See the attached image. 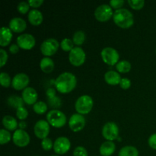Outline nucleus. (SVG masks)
Segmentation results:
<instances>
[{"label":"nucleus","instance_id":"obj_3","mask_svg":"<svg viewBox=\"0 0 156 156\" xmlns=\"http://www.w3.org/2000/svg\"><path fill=\"white\" fill-rule=\"evenodd\" d=\"M93 105H94V101L92 98L88 94H84L80 96L76 100L75 108L77 114L85 115L91 112L93 108Z\"/></svg>","mask_w":156,"mask_h":156},{"label":"nucleus","instance_id":"obj_29","mask_svg":"<svg viewBox=\"0 0 156 156\" xmlns=\"http://www.w3.org/2000/svg\"><path fill=\"white\" fill-rule=\"evenodd\" d=\"M60 47L63 51L71 52L72 50L74 48V43L73 40L69 38H64L60 43Z\"/></svg>","mask_w":156,"mask_h":156},{"label":"nucleus","instance_id":"obj_5","mask_svg":"<svg viewBox=\"0 0 156 156\" xmlns=\"http://www.w3.org/2000/svg\"><path fill=\"white\" fill-rule=\"evenodd\" d=\"M59 47L60 44L57 40L55 38H48L41 44L40 49L43 55H44L46 57H50L58 51Z\"/></svg>","mask_w":156,"mask_h":156},{"label":"nucleus","instance_id":"obj_44","mask_svg":"<svg viewBox=\"0 0 156 156\" xmlns=\"http://www.w3.org/2000/svg\"><path fill=\"white\" fill-rule=\"evenodd\" d=\"M27 124L24 120H21V121L18 123V127H19V129H24H24L27 128Z\"/></svg>","mask_w":156,"mask_h":156},{"label":"nucleus","instance_id":"obj_7","mask_svg":"<svg viewBox=\"0 0 156 156\" xmlns=\"http://www.w3.org/2000/svg\"><path fill=\"white\" fill-rule=\"evenodd\" d=\"M86 59V54L83 49L80 47H76L69 52V60L74 66H81L83 65Z\"/></svg>","mask_w":156,"mask_h":156},{"label":"nucleus","instance_id":"obj_31","mask_svg":"<svg viewBox=\"0 0 156 156\" xmlns=\"http://www.w3.org/2000/svg\"><path fill=\"white\" fill-rule=\"evenodd\" d=\"M12 79H11L10 76H9L8 73H1L0 74V83H1V85L3 87V88H9L12 85Z\"/></svg>","mask_w":156,"mask_h":156},{"label":"nucleus","instance_id":"obj_45","mask_svg":"<svg viewBox=\"0 0 156 156\" xmlns=\"http://www.w3.org/2000/svg\"><path fill=\"white\" fill-rule=\"evenodd\" d=\"M117 140H118L119 142H120L121 141V138H120V137H118V138H117Z\"/></svg>","mask_w":156,"mask_h":156},{"label":"nucleus","instance_id":"obj_17","mask_svg":"<svg viewBox=\"0 0 156 156\" xmlns=\"http://www.w3.org/2000/svg\"><path fill=\"white\" fill-rule=\"evenodd\" d=\"M9 27L12 32L15 33H22L27 28V23L25 20L23 19L22 18H12L9 21Z\"/></svg>","mask_w":156,"mask_h":156},{"label":"nucleus","instance_id":"obj_43","mask_svg":"<svg viewBox=\"0 0 156 156\" xmlns=\"http://www.w3.org/2000/svg\"><path fill=\"white\" fill-rule=\"evenodd\" d=\"M20 50V47L18 44H12V45L9 47V52H10L12 54H16L18 53Z\"/></svg>","mask_w":156,"mask_h":156},{"label":"nucleus","instance_id":"obj_4","mask_svg":"<svg viewBox=\"0 0 156 156\" xmlns=\"http://www.w3.org/2000/svg\"><path fill=\"white\" fill-rule=\"evenodd\" d=\"M47 121L53 127L61 128L66 123V116L59 110H51L47 114Z\"/></svg>","mask_w":156,"mask_h":156},{"label":"nucleus","instance_id":"obj_34","mask_svg":"<svg viewBox=\"0 0 156 156\" xmlns=\"http://www.w3.org/2000/svg\"><path fill=\"white\" fill-rule=\"evenodd\" d=\"M16 116L21 121L24 120L28 117V111L24 107H21L16 110Z\"/></svg>","mask_w":156,"mask_h":156},{"label":"nucleus","instance_id":"obj_30","mask_svg":"<svg viewBox=\"0 0 156 156\" xmlns=\"http://www.w3.org/2000/svg\"><path fill=\"white\" fill-rule=\"evenodd\" d=\"M12 140V134L9 130L5 129H2L0 130V144L5 145L9 143Z\"/></svg>","mask_w":156,"mask_h":156},{"label":"nucleus","instance_id":"obj_41","mask_svg":"<svg viewBox=\"0 0 156 156\" xmlns=\"http://www.w3.org/2000/svg\"><path fill=\"white\" fill-rule=\"evenodd\" d=\"M148 143H149V147L156 150V133L152 134L149 136V140H148Z\"/></svg>","mask_w":156,"mask_h":156},{"label":"nucleus","instance_id":"obj_46","mask_svg":"<svg viewBox=\"0 0 156 156\" xmlns=\"http://www.w3.org/2000/svg\"><path fill=\"white\" fill-rule=\"evenodd\" d=\"M50 156H59V155H50Z\"/></svg>","mask_w":156,"mask_h":156},{"label":"nucleus","instance_id":"obj_12","mask_svg":"<svg viewBox=\"0 0 156 156\" xmlns=\"http://www.w3.org/2000/svg\"><path fill=\"white\" fill-rule=\"evenodd\" d=\"M71 148V143L67 137H58L53 144V150L58 155H64L69 151Z\"/></svg>","mask_w":156,"mask_h":156},{"label":"nucleus","instance_id":"obj_36","mask_svg":"<svg viewBox=\"0 0 156 156\" xmlns=\"http://www.w3.org/2000/svg\"><path fill=\"white\" fill-rule=\"evenodd\" d=\"M73 156H88V151L83 146H77L73 151Z\"/></svg>","mask_w":156,"mask_h":156},{"label":"nucleus","instance_id":"obj_32","mask_svg":"<svg viewBox=\"0 0 156 156\" xmlns=\"http://www.w3.org/2000/svg\"><path fill=\"white\" fill-rule=\"evenodd\" d=\"M128 5L134 10H140L144 7V0H128Z\"/></svg>","mask_w":156,"mask_h":156},{"label":"nucleus","instance_id":"obj_42","mask_svg":"<svg viewBox=\"0 0 156 156\" xmlns=\"http://www.w3.org/2000/svg\"><path fill=\"white\" fill-rule=\"evenodd\" d=\"M46 94H47L48 100H51L56 98V89L53 88H49L46 91Z\"/></svg>","mask_w":156,"mask_h":156},{"label":"nucleus","instance_id":"obj_8","mask_svg":"<svg viewBox=\"0 0 156 156\" xmlns=\"http://www.w3.org/2000/svg\"><path fill=\"white\" fill-rule=\"evenodd\" d=\"M119 127L114 122H108L102 127L101 133L104 138L108 141H114L119 137Z\"/></svg>","mask_w":156,"mask_h":156},{"label":"nucleus","instance_id":"obj_47","mask_svg":"<svg viewBox=\"0 0 156 156\" xmlns=\"http://www.w3.org/2000/svg\"><path fill=\"white\" fill-rule=\"evenodd\" d=\"M155 53H156V49H155Z\"/></svg>","mask_w":156,"mask_h":156},{"label":"nucleus","instance_id":"obj_33","mask_svg":"<svg viewBox=\"0 0 156 156\" xmlns=\"http://www.w3.org/2000/svg\"><path fill=\"white\" fill-rule=\"evenodd\" d=\"M30 6L28 2H21L18 3V6H17V10L22 15H25L27 12H30Z\"/></svg>","mask_w":156,"mask_h":156},{"label":"nucleus","instance_id":"obj_37","mask_svg":"<svg viewBox=\"0 0 156 156\" xmlns=\"http://www.w3.org/2000/svg\"><path fill=\"white\" fill-rule=\"evenodd\" d=\"M125 1L124 0H111L110 1L109 5H111V7L112 9H115L116 10H118V9H123V6L124 5Z\"/></svg>","mask_w":156,"mask_h":156},{"label":"nucleus","instance_id":"obj_16","mask_svg":"<svg viewBox=\"0 0 156 156\" xmlns=\"http://www.w3.org/2000/svg\"><path fill=\"white\" fill-rule=\"evenodd\" d=\"M21 98L26 105H34L37 102L38 94L34 88L32 87H27L23 90L21 93Z\"/></svg>","mask_w":156,"mask_h":156},{"label":"nucleus","instance_id":"obj_14","mask_svg":"<svg viewBox=\"0 0 156 156\" xmlns=\"http://www.w3.org/2000/svg\"><path fill=\"white\" fill-rule=\"evenodd\" d=\"M17 44L19 47L24 50H30L33 48L36 44L34 37L30 34H22L17 37Z\"/></svg>","mask_w":156,"mask_h":156},{"label":"nucleus","instance_id":"obj_20","mask_svg":"<svg viewBox=\"0 0 156 156\" xmlns=\"http://www.w3.org/2000/svg\"><path fill=\"white\" fill-rule=\"evenodd\" d=\"M122 78L120 74L117 71L110 70L105 74V80L108 85H120Z\"/></svg>","mask_w":156,"mask_h":156},{"label":"nucleus","instance_id":"obj_1","mask_svg":"<svg viewBox=\"0 0 156 156\" xmlns=\"http://www.w3.org/2000/svg\"><path fill=\"white\" fill-rule=\"evenodd\" d=\"M77 79L73 73L69 72L62 73L55 81L56 89L61 94H68L76 88Z\"/></svg>","mask_w":156,"mask_h":156},{"label":"nucleus","instance_id":"obj_18","mask_svg":"<svg viewBox=\"0 0 156 156\" xmlns=\"http://www.w3.org/2000/svg\"><path fill=\"white\" fill-rule=\"evenodd\" d=\"M28 21L33 26H39L44 21L42 12L38 9H31L27 15Z\"/></svg>","mask_w":156,"mask_h":156},{"label":"nucleus","instance_id":"obj_25","mask_svg":"<svg viewBox=\"0 0 156 156\" xmlns=\"http://www.w3.org/2000/svg\"><path fill=\"white\" fill-rule=\"evenodd\" d=\"M118 156H139V151L133 146H123L119 152Z\"/></svg>","mask_w":156,"mask_h":156},{"label":"nucleus","instance_id":"obj_2","mask_svg":"<svg viewBox=\"0 0 156 156\" xmlns=\"http://www.w3.org/2000/svg\"><path fill=\"white\" fill-rule=\"evenodd\" d=\"M113 20L116 25L123 29L129 28L134 24V18L132 12L123 8L114 12Z\"/></svg>","mask_w":156,"mask_h":156},{"label":"nucleus","instance_id":"obj_24","mask_svg":"<svg viewBox=\"0 0 156 156\" xmlns=\"http://www.w3.org/2000/svg\"><path fill=\"white\" fill-rule=\"evenodd\" d=\"M8 105L10 107H12L14 108H18L24 107V101H23L22 98L19 97L18 95H11L7 99Z\"/></svg>","mask_w":156,"mask_h":156},{"label":"nucleus","instance_id":"obj_26","mask_svg":"<svg viewBox=\"0 0 156 156\" xmlns=\"http://www.w3.org/2000/svg\"><path fill=\"white\" fill-rule=\"evenodd\" d=\"M131 63L127 60H120L116 65V69L119 73H127L131 70Z\"/></svg>","mask_w":156,"mask_h":156},{"label":"nucleus","instance_id":"obj_39","mask_svg":"<svg viewBox=\"0 0 156 156\" xmlns=\"http://www.w3.org/2000/svg\"><path fill=\"white\" fill-rule=\"evenodd\" d=\"M119 85H120V88H123V89H128V88H130L131 86V81L129 80L128 78H122L121 81H120V83Z\"/></svg>","mask_w":156,"mask_h":156},{"label":"nucleus","instance_id":"obj_6","mask_svg":"<svg viewBox=\"0 0 156 156\" xmlns=\"http://www.w3.org/2000/svg\"><path fill=\"white\" fill-rule=\"evenodd\" d=\"M101 56L104 62L108 66H116L120 59L117 50L111 47H105L101 52Z\"/></svg>","mask_w":156,"mask_h":156},{"label":"nucleus","instance_id":"obj_40","mask_svg":"<svg viewBox=\"0 0 156 156\" xmlns=\"http://www.w3.org/2000/svg\"><path fill=\"white\" fill-rule=\"evenodd\" d=\"M27 2L30 7L34 8V9H37L41 7V5L44 4V0H28Z\"/></svg>","mask_w":156,"mask_h":156},{"label":"nucleus","instance_id":"obj_15","mask_svg":"<svg viewBox=\"0 0 156 156\" xmlns=\"http://www.w3.org/2000/svg\"><path fill=\"white\" fill-rule=\"evenodd\" d=\"M30 82V79L27 74L24 73H20L15 75L12 79V86L14 89L17 91L24 90L27 88V85Z\"/></svg>","mask_w":156,"mask_h":156},{"label":"nucleus","instance_id":"obj_13","mask_svg":"<svg viewBox=\"0 0 156 156\" xmlns=\"http://www.w3.org/2000/svg\"><path fill=\"white\" fill-rule=\"evenodd\" d=\"M85 123L86 120L85 117L79 114H73L69 120V126L70 129L75 133L82 130L85 126Z\"/></svg>","mask_w":156,"mask_h":156},{"label":"nucleus","instance_id":"obj_11","mask_svg":"<svg viewBox=\"0 0 156 156\" xmlns=\"http://www.w3.org/2000/svg\"><path fill=\"white\" fill-rule=\"evenodd\" d=\"M50 132V125L47 120H40L35 123L34 126V135L38 139L44 140L47 138Z\"/></svg>","mask_w":156,"mask_h":156},{"label":"nucleus","instance_id":"obj_35","mask_svg":"<svg viewBox=\"0 0 156 156\" xmlns=\"http://www.w3.org/2000/svg\"><path fill=\"white\" fill-rule=\"evenodd\" d=\"M53 144H54V143H53L51 139L48 138V137L44 139L41 141V147L45 151H50L52 149H53Z\"/></svg>","mask_w":156,"mask_h":156},{"label":"nucleus","instance_id":"obj_28","mask_svg":"<svg viewBox=\"0 0 156 156\" xmlns=\"http://www.w3.org/2000/svg\"><path fill=\"white\" fill-rule=\"evenodd\" d=\"M33 110L36 114H44L48 110V106L44 101H37L33 105Z\"/></svg>","mask_w":156,"mask_h":156},{"label":"nucleus","instance_id":"obj_38","mask_svg":"<svg viewBox=\"0 0 156 156\" xmlns=\"http://www.w3.org/2000/svg\"><path fill=\"white\" fill-rule=\"evenodd\" d=\"M9 59V55L7 51L4 49H0V66L3 67L7 62Z\"/></svg>","mask_w":156,"mask_h":156},{"label":"nucleus","instance_id":"obj_22","mask_svg":"<svg viewBox=\"0 0 156 156\" xmlns=\"http://www.w3.org/2000/svg\"><path fill=\"white\" fill-rule=\"evenodd\" d=\"M2 125L7 130L15 131L18 129V123L15 117L10 115H6L2 118Z\"/></svg>","mask_w":156,"mask_h":156},{"label":"nucleus","instance_id":"obj_27","mask_svg":"<svg viewBox=\"0 0 156 156\" xmlns=\"http://www.w3.org/2000/svg\"><path fill=\"white\" fill-rule=\"evenodd\" d=\"M85 41V34L83 30H77L73 34V41L74 44L80 47L84 44Z\"/></svg>","mask_w":156,"mask_h":156},{"label":"nucleus","instance_id":"obj_10","mask_svg":"<svg viewBox=\"0 0 156 156\" xmlns=\"http://www.w3.org/2000/svg\"><path fill=\"white\" fill-rule=\"evenodd\" d=\"M12 141L14 144L20 148L26 147L30 142V137L27 132L24 129H18L12 135Z\"/></svg>","mask_w":156,"mask_h":156},{"label":"nucleus","instance_id":"obj_9","mask_svg":"<svg viewBox=\"0 0 156 156\" xmlns=\"http://www.w3.org/2000/svg\"><path fill=\"white\" fill-rule=\"evenodd\" d=\"M114 12H113V9L108 4H102L98 6L94 11V17L96 20L101 22L108 21L113 18Z\"/></svg>","mask_w":156,"mask_h":156},{"label":"nucleus","instance_id":"obj_19","mask_svg":"<svg viewBox=\"0 0 156 156\" xmlns=\"http://www.w3.org/2000/svg\"><path fill=\"white\" fill-rule=\"evenodd\" d=\"M1 36H0V46L1 47H6L12 42L13 34L10 28L8 27H2L0 30Z\"/></svg>","mask_w":156,"mask_h":156},{"label":"nucleus","instance_id":"obj_23","mask_svg":"<svg viewBox=\"0 0 156 156\" xmlns=\"http://www.w3.org/2000/svg\"><path fill=\"white\" fill-rule=\"evenodd\" d=\"M55 67L54 62L50 57H44L41 59L40 62V68L41 71L44 73H51Z\"/></svg>","mask_w":156,"mask_h":156},{"label":"nucleus","instance_id":"obj_21","mask_svg":"<svg viewBox=\"0 0 156 156\" xmlns=\"http://www.w3.org/2000/svg\"><path fill=\"white\" fill-rule=\"evenodd\" d=\"M116 151V145L112 141L104 142L100 146L99 152L101 156H111Z\"/></svg>","mask_w":156,"mask_h":156}]
</instances>
